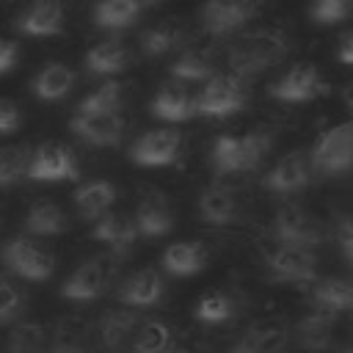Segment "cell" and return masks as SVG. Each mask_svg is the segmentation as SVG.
I'll return each instance as SVG.
<instances>
[{
	"label": "cell",
	"instance_id": "cell-1",
	"mask_svg": "<svg viewBox=\"0 0 353 353\" xmlns=\"http://www.w3.org/2000/svg\"><path fill=\"white\" fill-rule=\"evenodd\" d=\"M287 52H290V36L279 28H265V30H254L237 39L229 47L226 63L234 77L245 80V77H256L268 72L270 66L281 63Z\"/></svg>",
	"mask_w": 353,
	"mask_h": 353
},
{
	"label": "cell",
	"instance_id": "cell-2",
	"mask_svg": "<svg viewBox=\"0 0 353 353\" xmlns=\"http://www.w3.org/2000/svg\"><path fill=\"white\" fill-rule=\"evenodd\" d=\"M273 146L270 130H251L245 135H218L210 149V163L218 176L254 171Z\"/></svg>",
	"mask_w": 353,
	"mask_h": 353
},
{
	"label": "cell",
	"instance_id": "cell-3",
	"mask_svg": "<svg viewBox=\"0 0 353 353\" xmlns=\"http://www.w3.org/2000/svg\"><path fill=\"white\" fill-rule=\"evenodd\" d=\"M312 174L317 176H342L353 171V119L328 127L309 152Z\"/></svg>",
	"mask_w": 353,
	"mask_h": 353
},
{
	"label": "cell",
	"instance_id": "cell-4",
	"mask_svg": "<svg viewBox=\"0 0 353 353\" xmlns=\"http://www.w3.org/2000/svg\"><path fill=\"white\" fill-rule=\"evenodd\" d=\"M270 240L317 251L323 243V223L312 212H306L303 207L284 204L276 210V215L270 221Z\"/></svg>",
	"mask_w": 353,
	"mask_h": 353
},
{
	"label": "cell",
	"instance_id": "cell-5",
	"mask_svg": "<svg viewBox=\"0 0 353 353\" xmlns=\"http://www.w3.org/2000/svg\"><path fill=\"white\" fill-rule=\"evenodd\" d=\"M265 270L281 284H312L317 279V254L309 248L273 243L265 251Z\"/></svg>",
	"mask_w": 353,
	"mask_h": 353
},
{
	"label": "cell",
	"instance_id": "cell-6",
	"mask_svg": "<svg viewBox=\"0 0 353 353\" xmlns=\"http://www.w3.org/2000/svg\"><path fill=\"white\" fill-rule=\"evenodd\" d=\"M248 94L240 77L234 74H212L204 88L196 94V110L199 116H210V119H223L237 113L245 105Z\"/></svg>",
	"mask_w": 353,
	"mask_h": 353
},
{
	"label": "cell",
	"instance_id": "cell-7",
	"mask_svg": "<svg viewBox=\"0 0 353 353\" xmlns=\"http://www.w3.org/2000/svg\"><path fill=\"white\" fill-rule=\"evenodd\" d=\"M116 262H119L116 254H102V256L85 259V262L63 281L61 295L69 298V301H94V298H99V295L108 290V284L113 281Z\"/></svg>",
	"mask_w": 353,
	"mask_h": 353
},
{
	"label": "cell",
	"instance_id": "cell-8",
	"mask_svg": "<svg viewBox=\"0 0 353 353\" xmlns=\"http://www.w3.org/2000/svg\"><path fill=\"white\" fill-rule=\"evenodd\" d=\"M262 0H204L201 28L210 36H232L256 19Z\"/></svg>",
	"mask_w": 353,
	"mask_h": 353
},
{
	"label": "cell",
	"instance_id": "cell-9",
	"mask_svg": "<svg viewBox=\"0 0 353 353\" xmlns=\"http://www.w3.org/2000/svg\"><path fill=\"white\" fill-rule=\"evenodd\" d=\"M199 218L204 226H215V229H226V226H237L245 218V204L240 199V193L223 182L207 185L199 193L196 201Z\"/></svg>",
	"mask_w": 353,
	"mask_h": 353
},
{
	"label": "cell",
	"instance_id": "cell-10",
	"mask_svg": "<svg viewBox=\"0 0 353 353\" xmlns=\"http://www.w3.org/2000/svg\"><path fill=\"white\" fill-rule=\"evenodd\" d=\"M0 256H3V265L11 273H17V276H22L28 281H44L55 270L52 254L47 248H41L39 243H30L25 237L8 240L3 245V251H0Z\"/></svg>",
	"mask_w": 353,
	"mask_h": 353
},
{
	"label": "cell",
	"instance_id": "cell-11",
	"mask_svg": "<svg viewBox=\"0 0 353 353\" xmlns=\"http://www.w3.org/2000/svg\"><path fill=\"white\" fill-rule=\"evenodd\" d=\"M325 94H328V83L314 63H295L270 85L273 99L292 102V105L295 102H312V99L325 97Z\"/></svg>",
	"mask_w": 353,
	"mask_h": 353
},
{
	"label": "cell",
	"instance_id": "cell-12",
	"mask_svg": "<svg viewBox=\"0 0 353 353\" xmlns=\"http://www.w3.org/2000/svg\"><path fill=\"white\" fill-rule=\"evenodd\" d=\"M312 176L314 174L309 165V154L306 152H290L265 171L262 188L273 196H292V193H301L312 182Z\"/></svg>",
	"mask_w": 353,
	"mask_h": 353
},
{
	"label": "cell",
	"instance_id": "cell-13",
	"mask_svg": "<svg viewBox=\"0 0 353 353\" xmlns=\"http://www.w3.org/2000/svg\"><path fill=\"white\" fill-rule=\"evenodd\" d=\"M80 168L63 143H41L36 152H30L28 163V179L33 182H63V179H77Z\"/></svg>",
	"mask_w": 353,
	"mask_h": 353
},
{
	"label": "cell",
	"instance_id": "cell-14",
	"mask_svg": "<svg viewBox=\"0 0 353 353\" xmlns=\"http://www.w3.org/2000/svg\"><path fill=\"white\" fill-rule=\"evenodd\" d=\"M182 152V132L174 127L149 130L130 146V160L138 165H171Z\"/></svg>",
	"mask_w": 353,
	"mask_h": 353
},
{
	"label": "cell",
	"instance_id": "cell-15",
	"mask_svg": "<svg viewBox=\"0 0 353 353\" xmlns=\"http://www.w3.org/2000/svg\"><path fill=\"white\" fill-rule=\"evenodd\" d=\"M69 130L91 146H116L124 135L121 113H74Z\"/></svg>",
	"mask_w": 353,
	"mask_h": 353
},
{
	"label": "cell",
	"instance_id": "cell-16",
	"mask_svg": "<svg viewBox=\"0 0 353 353\" xmlns=\"http://www.w3.org/2000/svg\"><path fill=\"white\" fill-rule=\"evenodd\" d=\"M165 295V284H163V276L154 270V268H141L135 270L132 276H127L119 290H116V298L119 303L130 306V309H149V306H157Z\"/></svg>",
	"mask_w": 353,
	"mask_h": 353
},
{
	"label": "cell",
	"instance_id": "cell-17",
	"mask_svg": "<svg viewBox=\"0 0 353 353\" xmlns=\"http://www.w3.org/2000/svg\"><path fill=\"white\" fill-rule=\"evenodd\" d=\"M149 110H152L154 119L174 121V124L199 116V110H196V94H193L185 83H165V85L154 94Z\"/></svg>",
	"mask_w": 353,
	"mask_h": 353
},
{
	"label": "cell",
	"instance_id": "cell-18",
	"mask_svg": "<svg viewBox=\"0 0 353 353\" xmlns=\"http://www.w3.org/2000/svg\"><path fill=\"white\" fill-rule=\"evenodd\" d=\"M132 221H135L138 234H143V237H163V234H168L174 229V207H171V201L163 193L154 190V193L141 196Z\"/></svg>",
	"mask_w": 353,
	"mask_h": 353
},
{
	"label": "cell",
	"instance_id": "cell-19",
	"mask_svg": "<svg viewBox=\"0 0 353 353\" xmlns=\"http://www.w3.org/2000/svg\"><path fill=\"white\" fill-rule=\"evenodd\" d=\"M334 336H336V314L323 309H312L295 325V339L309 353H325L334 345Z\"/></svg>",
	"mask_w": 353,
	"mask_h": 353
},
{
	"label": "cell",
	"instance_id": "cell-20",
	"mask_svg": "<svg viewBox=\"0 0 353 353\" xmlns=\"http://www.w3.org/2000/svg\"><path fill=\"white\" fill-rule=\"evenodd\" d=\"M91 237L97 243H105L110 248V254L124 256L132 248V243L138 237V229H135V221L130 215H124V212H105V215L97 218V223L91 229Z\"/></svg>",
	"mask_w": 353,
	"mask_h": 353
},
{
	"label": "cell",
	"instance_id": "cell-21",
	"mask_svg": "<svg viewBox=\"0 0 353 353\" xmlns=\"http://www.w3.org/2000/svg\"><path fill=\"white\" fill-rule=\"evenodd\" d=\"M17 30L25 36H55L63 30L61 0H33L17 19Z\"/></svg>",
	"mask_w": 353,
	"mask_h": 353
},
{
	"label": "cell",
	"instance_id": "cell-22",
	"mask_svg": "<svg viewBox=\"0 0 353 353\" xmlns=\"http://www.w3.org/2000/svg\"><path fill=\"white\" fill-rule=\"evenodd\" d=\"M141 320L138 314L127 306V309H108L99 320V342L108 353H121L130 350V342L138 331Z\"/></svg>",
	"mask_w": 353,
	"mask_h": 353
},
{
	"label": "cell",
	"instance_id": "cell-23",
	"mask_svg": "<svg viewBox=\"0 0 353 353\" xmlns=\"http://www.w3.org/2000/svg\"><path fill=\"white\" fill-rule=\"evenodd\" d=\"M312 303L314 309L331 312V314H347L353 312V279L345 276H328L312 281Z\"/></svg>",
	"mask_w": 353,
	"mask_h": 353
},
{
	"label": "cell",
	"instance_id": "cell-24",
	"mask_svg": "<svg viewBox=\"0 0 353 353\" xmlns=\"http://www.w3.org/2000/svg\"><path fill=\"white\" fill-rule=\"evenodd\" d=\"M290 334L281 323H256L251 325L232 347L229 353H287Z\"/></svg>",
	"mask_w": 353,
	"mask_h": 353
},
{
	"label": "cell",
	"instance_id": "cell-25",
	"mask_svg": "<svg viewBox=\"0 0 353 353\" xmlns=\"http://www.w3.org/2000/svg\"><path fill=\"white\" fill-rule=\"evenodd\" d=\"M163 270L171 276H193L199 270H204L207 265V248L199 240H182V243H171L163 251L160 259Z\"/></svg>",
	"mask_w": 353,
	"mask_h": 353
},
{
	"label": "cell",
	"instance_id": "cell-26",
	"mask_svg": "<svg viewBox=\"0 0 353 353\" xmlns=\"http://www.w3.org/2000/svg\"><path fill=\"white\" fill-rule=\"evenodd\" d=\"M77 212L85 218V221H97L99 215L110 212L113 201H116V185L108 182V179H91V182H83L74 196H72Z\"/></svg>",
	"mask_w": 353,
	"mask_h": 353
},
{
	"label": "cell",
	"instance_id": "cell-27",
	"mask_svg": "<svg viewBox=\"0 0 353 353\" xmlns=\"http://www.w3.org/2000/svg\"><path fill=\"white\" fill-rule=\"evenodd\" d=\"M130 58L132 52L121 39H108L85 52V69L91 74H119L127 69Z\"/></svg>",
	"mask_w": 353,
	"mask_h": 353
},
{
	"label": "cell",
	"instance_id": "cell-28",
	"mask_svg": "<svg viewBox=\"0 0 353 353\" xmlns=\"http://www.w3.org/2000/svg\"><path fill=\"white\" fill-rule=\"evenodd\" d=\"M185 39H188L185 28L174 19H165L141 33V52L149 58H160V55H168L179 47H185Z\"/></svg>",
	"mask_w": 353,
	"mask_h": 353
},
{
	"label": "cell",
	"instance_id": "cell-29",
	"mask_svg": "<svg viewBox=\"0 0 353 353\" xmlns=\"http://www.w3.org/2000/svg\"><path fill=\"white\" fill-rule=\"evenodd\" d=\"M25 229L30 234H41V237L63 234L69 229V218L61 210V204H55L50 199H39V201L30 204V210L25 215Z\"/></svg>",
	"mask_w": 353,
	"mask_h": 353
},
{
	"label": "cell",
	"instance_id": "cell-30",
	"mask_svg": "<svg viewBox=\"0 0 353 353\" xmlns=\"http://www.w3.org/2000/svg\"><path fill=\"white\" fill-rule=\"evenodd\" d=\"M74 85V72L66 66V63H47L30 83L33 94L39 99H47V102H55L61 97H66Z\"/></svg>",
	"mask_w": 353,
	"mask_h": 353
},
{
	"label": "cell",
	"instance_id": "cell-31",
	"mask_svg": "<svg viewBox=\"0 0 353 353\" xmlns=\"http://www.w3.org/2000/svg\"><path fill=\"white\" fill-rule=\"evenodd\" d=\"M143 6L141 0H99L94 8V25L105 30H121L135 25Z\"/></svg>",
	"mask_w": 353,
	"mask_h": 353
},
{
	"label": "cell",
	"instance_id": "cell-32",
	"mask_svg": "<svg viewBox=\"0 0 353 353\" xmlns=\"http://www.w3.org/2000/svg\"><path fill=\"white\" fill-rule=\"evenodd\" d=\"M171 77L176 83H207L215 74V63L210 58V52L204 50H185L171 66H168Z\"/></svg>",
	"mask_w": 353,
	"mask_h": 353
},
{
	"label": "cell",
	"instance_id": "cell-33",
	"mask_svg": "<svg viewBox=\"0 0 353 353\" xmlns=\"http://www.w3.org/2000/svg\"><path fill=\"white\" fill-rule=\"evenodd\" d=\"M130 353H174V334L163 320H146L138 325Z\"/></svg>",
	"mask_w": 353,
	"mask_h": 353
},
{
	"label": "cell",
	"instance_id": "cell-34",
	"mask_svg": "<svg viewBox=\"0 0 353 353\" xmlns=\"http://www.w3.org/2000/svg\"><path fill=\"white\" fill-rule=\"evenodd\" d=\"M47 353H88V328L83 320L66 317L50 331Z\"/></svg>",
	"mask_w": 353,
	"mask_h": 353
},
{
	"label": "cell",
	"instance_id": "cell-35",
	"mask_svg": "<svg viewBox=\"0 0 353 353\" xmlns=\"http://www.w3.org/2000/svg\"><path fill=\"white\" fill-rule=\"evenodd\" d=\"M47 345H50L47 325L36 323V320H25V323L14 325L8 345H6V353H47Z\"/></svg>",
	"mask_w": 353,
	"mask_h": 353
},
{
	"label": "cell",
	"instance_id": "cell-36",
	"mask_svg": "<svg viewBox=\"0 0 353 353\" xmlns=\"http://www.w3.org/2000/svg\"><path fill=\"white\" fill-rule=\"evenodd\" d=\"M193 314H196L199 323L221 325V323H226V320H232L237 314V301L226 290H212V292H207V295L199 298Z\"/></svg>",
	"mask_w": 353,
	"mask_h": 353
},
{
	"label": "cell",
	"instance_id": "cell-37",
	"mask_svg": "<svg viewBox=\"0 0 353 353\" xmlns=\"http://www.w3.org/2000/svg\"><path fill=\"white\" fill-rule=\"evenodd\" d=\"M121 102H124V85L110 80V83H102L88 97H83V102L77 105V113H119Z\"/></svg>",
	"mask_w": 353,
	"mask_h": 353
},
{
	"label": "cell",
	"instance_id": "cell-38",
	"mask_svg": "<svg viewBox=\"0 0 353 353\" xmlns=\"http://www.w3.org/2000/svg\"><path fill=\"white\" fill-rule=\"evenodd\" d=\"M30 149L28 146H0V188H8L28 176Z\"/></svg>",
	"mask_w": 353,
	"mask_h": 353
},
{
	"label": "cell",
	"instance_id": "cell-39",
	"mask_svg": "<svg viewBox=\"0 0 353 353\" xmlns=\"http://www.w3.org/2000/svg\"><path fill=\"white\" fill-rule=\"evenodd\" d=\"M353 14V0H312L309 17L317 25H336Z\"/></svg>",
	"mask_w": 353,
	"mask_h": 353
},
{
	"label": "cell",
	"instance_id": "cell-40",
	"mask_svg": "<svg viewBox=\"0 0 353 353\" xmlns=\"http://www.w3.org/2000/svg\"><path fill=\"white\" fill-rule=\"evenodd\" d=\"M334 237H336V245H339V251H342V259L353 268V212H342V215L336 218Z\"/></svg>",
	"mask_w": 353,
	"mask_h": 353
},
{
	"label": "cell",
	"instance_id": "cell-41",
	"mask_svg": "<svg viewBox=\"0 0 353 353\" xmlns=\"http://www.w3.org/2000/svg\"><path fill=\"white\" fill-rule=\"evenodd\" d=\"M22 309V292L11 281H0V323L11 320Z\"/></svg>",
	"mask_w": 353,
	"mask_h": 353
},
{
	"label": "cell",
	"instance_id": "cell-42",
	"mask_svg": "<svg viewBox=\"0 0 353 353\" xmlns=\"http://www.w3.org/2000/svg\"><path fill=\"white\" fill-rule=\"evenodd\" d=\"M19 127V108L11 99H0V135L14 132Z\"/></svg>",
	"mask_w": 353,
	"mask_h": 353
},
{
	"label": "cell",
	"instance_id": "cell-43",
	"mask_svg": "<svg viewBox=\"0 0 353 353\" xmlns=\"http://www.w3.org/2000/svg\"><path fill=\"white\" fill-rule=\"evenodd\" d=\"M17 55H19L17 44H14V41H8V39H0V74H6V72H11V69H14Z\"/></svg>",
	"mask_w": 353,
	"mask_h": 353
},
{
	"label": "cell",
	"instance_id": "cell-44",
	"mask_svg": "<svg viewBox=\"0 0 353 353\" xmlns=\"http://www.w3.org/2000/svg\"><path fill=\"white\" fill-rule=\"evenodd\" d=\"M336 58H339L342 63L353 66V33H347V36L342 39V44H339V52H336Z\"/></svg>",
	"mask_w": 353,
	"mask_h": 353
},
{
	"label": "cell",
	"instance_id": "cell-45",
	"mask_svg": "<svg viewBox=\"0 0 353 353\" xmlns=\"http://www.w3.org/2000/svg\"><path fill=\"white\" fill-rule=\"evenodd\" d=\"M342 99H345V108L353 113V83H350V85L342 91Z\"/></svg>",
	"mask_w": 353,
	"mask_h": 353
},
{
	"label": "cell",
	"instance_id": "cell-46",
	"mask_svg": "<svg viewBox=\"0 0 353 353\" xmlns=\"http://www.w3.org/2000/svg\"><path fill=\"white\" fill-rule=\"evenodd\" d=\"M336 353H353V345H347V347H339Z\"/></svg>",
	"mask_w": 353,
	"mask_h": 353
},
{
	"label": "cell",
	"instance_id": "cell-47",
	"mask_svg": "<svg viewBox=\"0 0 353 353\" xmlns=\"http://www.w3.org/2000/svg\"><path fill=\"white\" fill-rule=\"evenodd\" d=\"M149 3H160V0H141V6H149Z\"/></svg>",
	"mask_w": 353,
	"mask_h": 353
},
{
	"label": "cell",
	"instance_id": "cell-48",
	"mask_svg": "<svg viewBox=\"0 0 353 353\" xmlns=\"http://www.w3.org/2000/svg\"><path fill=\"white\" fill-rule=\"evenodd\" d=\"M350 345H353V323H350Z\"/></svg>",
	"mask_w": 353,
	"mask_h": 353
},
{
	"label": "cell",
	"instance_id": "cell-49",
	"mask_svg": "<svg viewBox=\"0 0 353 353\" xmlns=\"http://www.w3.org/2000/svg\"><path fill=\"white\" fill-rule=\"evenodd\" d=\"M0 353H3V350H0Z\"/></svg>",
	"mask_w": 353,
	"mask_h": 353
}]
</instances>
